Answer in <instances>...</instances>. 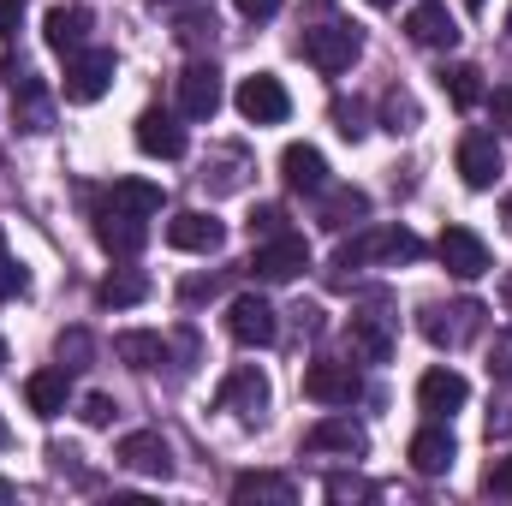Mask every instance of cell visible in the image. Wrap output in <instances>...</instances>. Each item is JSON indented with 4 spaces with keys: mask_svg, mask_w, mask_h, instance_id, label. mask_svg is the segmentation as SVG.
I'll return each mask as SVG.
<instances>
[{
    "mask_svg": "<svg viewBox=\"0 0 512 506\" xmlns=\"http://www.w3.org/2000/svg\"><path fill=\"white\" fill-rule=\"evenodd\" d=\"M417 256H423V239H417V233H405V227H376V233H358L352 245L334 251V280H346V274H358V268H370V262H417Z\"/></svg>",
    "mask_w": 512,
    "mask_h": 506,
    "instance_id": "obj_1",
    "label": "cell"
},
{
    "mask_svg": "<svg viewBox=\"0 0 512 506\" xmlns=\"http://www.w3.org/2000/svg\"><path fill=\"white\" fill-rule=\"evenodd\" d=\"M304 60L316 66V72H328V78H340V72H352V60L364 54V36H358V24H340V18H328V24H316V30H304Z\"/></svg>",
    "mask_w": 512,
    "mask_h": 506,
    "instance_id": "obj_2",
    "label": "cell"
},
{
    "mask_svg": "<svg viewBox=\"0 0 512 506\" xmlns=\"http://www.w3.org/2000/svg\"><path fill=\"white\" fill-rule=\"evenodd\" d=\"M108 84H114V54H108V48H78V54H66V78H60L66 102L90 108V102L108 96Z\"/></svg>",
    "mask_w": 512,
    "mask_h": 506,
    "instance_id": "obj_3",
    "label": "cell"
},
{
    "mask_svg": "<svg viewBox=\"0 0 512 506\" xmlns=\"http://www.w3.org/2000/svg\"><path fill=\"white\" fill-rule=\"evenodd\" d=\"M417 328H423V340H429V346H447V352H453V346H465V340L483 328V304H477V298H459V304H429Z\"/></svg>",
    "mask_w": 512,
    "mask_h": 506,
    "instance_id": "obj_4",
    "label": "cell"
},
{
    "mask_svg": "<svg viewBox=\"0 0 512 506\" xmlns=\"http://www.w3.org/2000/svg\"><path fill=\"white\" fill-rule=\"evenodd\" d=\"M310 268V245H304V233H274V239H262L251 256V274L256 280H268V286H280V280H298Z\"/></svg>",
    "mask_w": 512,
    "mask_h": 506,
    "instance_id": "obj_5",
    "label": "cell"
},
{
    "mask_svg": "<svg viewBox=\"0 0 512 506\" xmlns=\"http://www.w3.org/2000/svg\"><path fill=\"white\" fill-rule=\"evenodd\" d=\"M233 102H239V114H245L251 126H280V120L292 114V96H286V84H280L274 72H251Z\"/></svg>",
    "mask_w": 512,
    "mask_h": 506,
    "instance_id": "obj_6",
    "label": "cell"
},
{
    "mask_svg": "<svg viewBox=\"0 0 512 506\" xmlns=\"http://www.w3.org/2000/svg\"><path fill=\"white\" fill-rule=\"evenodd\" d=\"M227 334H233L239 346H274V340H280V316H274L268 298L239 292V298L227 304Z\"/></svg>",
    "mask_w": 512,
    "mask_h": 506,
    "instance_id": "obj_7",
    "label": "cell"
},
{
    "mask_svg": "<svg viewBox=\"0 0 512 506\" xmlns=\"http://www.w3.org/2000/svg\"><path fill=\"white\" fill-rule=\"evenodd\" d=\"M304 399H316V405H352V399H364V381L340 358H316V364H304Z\"/></svg>",
    "mask_w": 512,
    "mask_h": 506,
    "instance_id": "obj_8",
    "label": "cell"
},
{
    "mask_svg": "<svg viewBox=\"0 0 512 506\" xmlns=\"http://www.w3.org/2000/svg\"><path fill=\"white\" fill-rule=\"evenodd\" d=\"M179 114L185 120H215L221 114V66L215 60H191L179 72Z\"/></svg>",
    "mask_w": 512,
    "mask_h": 506,
    "instance_id": "obj_9",
    "label": "cell"
},
{
    "mask_svg": "<svg viewBox=\"0 0 512 506\" xmlns=\"http://www.w3.org/2000/svg\"><path fill=\"white\" fill-rule=\"evenodd\" d=\"M167 245L185 256H215L227 245V227L209 215V209H179L173 221H167Z\"/></svg>",
    "mask_w": 512,
    "mask_h": 506,
    "instance_id": "obj_10",
    "label": "cell"
},
{
    "mask_svg": "<svg viewBox=\"0 0 512 506\" xmlns=\"http://www.w3.org/2000/svg\"><path fill=\"white\" fill-rule=\"evenodd\" d=\"M215 405H221V411H233V417H245V423H262V411H268V376H262L256 364H239L233 376L221 381Z\"/></svg>",
    "mask_w": 512,
    "mask_h": 506,
    "instance_id": "obj_11",
    "label": "cell"
},
{
    "mask_svg": "<svg viewBox=\"0 0 512 506\" xmlns=\"http://www.w3.org/2000/svg\"><path fill=\"white\" fill-rule=\"evenodd\" d=\"M501 143H495V131H465L459 137V179L471 185V191H489L495 179H501Z\"/></svg>",
    "mask_w": 512,
    "mask_h": 506,
    "instance_id": "obj_12",
    "label": "cell"
},
{
    "mask_svg": "<svg viewBox=\"0 0 512 506\" xmlns=\"http://www.w3.org/2000/svg\"><path fill=\"white\" fill-rule=\"evenodd\" d=\"M435 256H441V268H447L453 280H477V274H489V245H483L471 227H447V233L435 239Z\"/></svg>",
    "mask_w": 512,
    "mask_h": 506,
    "instance_id": "obj_13",
    "label": "cell"
},
{
    "mask_svg": "<svg viewBox=\"0 0 512 506\" xmlns=\"http://www.w3.org/2000/svg\"><path fill=\"white\" fill-rule=\"evenodd\" d=\"M137 149L155 155V161H179L185 155V126L167 108H143L137 114Z\"/></svg>",
    "mask_w": 512,
    "mask_h": 506,
    "instance_id": "obj_14",
    "label": "cell"
},
{
    "mask_svg": "<svg viewBox=\"0 0 512 506\" xmlns=\"http://www.w3.org/2000/svg\"><path fill=\"white\" fill-rule=\"evenodd\" d=\"M453 429L447 423H429V429H417L411 435V447H405V459H411V471L417 477H441V471H453Z\"/></svg>",
    "mask_w": 512,
    "mask_h": 506,
    "instance_id": "obj_15",
    "label": "cell"
},
{
    "mask_svg": "<svg viewBox=\"0 0 512 506\" xmlns=\"http://www.w3.org/2000/svg\"><path fill=\"white\" fill-rule=\"evenodd\" d=\"M405 36H411L417 48H453V42H459V24H453V12H447L441 0H423V6L405 12Z\"/></svg>",
    "mask_w": 512,
    "mask_h": 506,
    "instance_id": "obj_16",
    "label": "cell"
},
{
    "mask_svg": "<svg viewBox=\"0 0 512 506\" xmlns=\"http://www.w3.org/2000/svg\"><path fill=\"white\" fill-rule=\"evenodd\" d=\"M370 447V435H364V423H352V417H322V423H310V435H304V453H346V459H358Z\"/></svg>",
    "mask_w": 512,
    "mask_h": 506,
    "instance_id": "obj_17",
    "label": "cell"
},
{
    "mask_svg": "<svg viewBox=\"0 0 512 506\" xmlns=\"http://www.w3.org/2000/svg\"><path fill=\"white\" fill-rule=\"evenodd\" d=\"M120 465L137 471V477H173V447L155 429H137V435L120 441Z\"/></svg>",
    "mask_w": 512,
    "mask_h": 506,
    "instance_id": "obj_18",
    "label": "cell"
},
{
    "mask_svg": "<svg viewBox=\"0 0 512 506\" xmlns=\"http://www.w3.org/2000/svg\"><path fill=\"white\" fill-rule=\"evenodd\" d=\"M96 239H102V251L114 256H137L143 251V239H149V227H143V215H126V209H96Z\"/></svg>",
    "mask_w": 512,
    "mask_h": 506,
    "instance_id": "obj_19",
    "label": "cell"
},
{
    "mask_svg": "<svg viewBox=\"0 0 512 506\" xmlns=\"http://www.w3.org/2000/svg\"><path fill=\"white\" fill-rule=\"evenodd\" d=\"M465 399H471V381L459 376V370H429V376L417 381V405L429 417H453Z\"/></svg>",
    "mask_w": 512,
    "mask_h": 506,
    "instance_id": "obj_20",
    "label": "cell"
},
{
    "mask_svg": "<svg viewBox=\"0 0 512 506\" xmlns=\"http://www.w3.org/2000/svg\"><path fill=\"white\" fill-rule=\"evenodd\" d=\"M66 399H72V370H66V364H60V370H36V376H24V405H30L36 417H60Z\"/></svg>",
    "mask_w": 512,
    "mask_h": 506,
    "instance_id": "obj_21",
    "label": "cell"
},
{
    "mask_svg": "<svg viewBox=\"0 0 512 506\" xmlns=\"http://www.w3.org/2000/svg\"><path fill=\"white\" fill-rule=\"evenodd\" d=\"M280 173H286V185H292V191H328V161H322V149H316V143H286Z\"/></svg>",
    "mask_w": 512,
    "mask_h": 506,
    "instance_id": "obj_22",
    "label": "cell"
},
{
    "mask_svg": "<svg viewBox=\"0 0 512 506\" xmlns=\"http://www.w3.org/2000/svg\"><path fill=\"white\" fill-rule=\"evenodd\" d=\"M42 36H48V48H54V54H78V48H84V36H90V12H84V6H48Z\"/></svg>",
    "mask_w": 512,
    "mask_h": 506,
    "instance_id": "obj_23",
    "label": "cell"
},
{
    "mask_svg": "<svg viewBox=\"0 0 512 506\" xmlns=\"http://www.w3.org/2000/svg\"><path fill=\"white\" fill-rule=\"evenodd\" d=\"M346 340H352V358L358 364H387L393 358V328L382 316H352L346 322Z\"/></svg>",
    "mask_w": 512,
    "mask_h": 506,
    "instance_id": "obj_24",
    "label": "cell"
},
{
    "mask_svg": "<svg viewBox=\"0 0 512 506\" xmlns=\"http://www.w3.org/2000/svg\"><path fill=\"white\" fill-rule=\"evenodd\" d=\"M108 209H126V215H161V203H167V191L155 185V179H114L108 185V197H102Z\"/></svg>",
    "mask_w": 512,
    "mask_h": 506,
    "instance_id": "obj_25",
    "label": "cell"
},
{
    "mask_svg": "<svg viewBox=\"0 0 512 506\" xmlns=\"http://www.w3.org/2000/svg\"><path fill=\"white\" fill-rule=\"evenodd\" d=\"M233 501L239 506H251V501L292 506V477H280V471H245V477H233Z\"/></svg>",
    "mask_w": 512,
    "mask_h": 506,
    "instance_id": "obj_26",
    "label": "cell"
},
{
    "mask_svg": "<svg viewBox=\"0 0 512 506\" xmlns=\"http://www.w3.org/2000/svg\"><path fill=\"white\" fill-rule=\"evenodd\" d=\"M114 358L131 364V370H161V364H167V340H161V334L131 328V334H114Z\"/></svg>",
    "mask_w": 512,
    "mask_h": 506,
    "instance_id": "obj_27",
    "label": "cell"
},
{
    "mask_svg": "<svg viewBox=\"0 0 512 506\" xmlns=\"http://www.w3.org/2000/svg\"><path fill=\"white\" fill-rule=\"evenodd\" d=\"M435 84L447 90V102H453V108H477V102H489V90H483V72H477V66H465V60L441 66V72H435Z\"/></svg>",
    "mask_w": 512,
    "mask_h": 506,
    "instance_id": "obj_28",
    "label": "cell"
},
{
    "mask_svg": "<svg viewBox=\"0 0 512 506\" xmlns=\"http://www.w3.org/2000/svg\"><path fill=\"white\" fill-rule=\"evenodd\" d=\"M364 215H370V197L364 191H352V185H328L322 191V227L340 233V227H358Z\"/></svg>",
    "mask_w": 512,
    "mask_h": 506,
    "instance_id": "obj_29",
    "label": "cell"
},
{
    "mask_svg": "<svg viewBox=\"0 0 512 506\" xmlns=\"http://www.w3.org/2000/svg\"><path fill=\"white\" fill-rule=\"evenodd\" d=\"M149 298V274H137V268H114L102 286H96V304L102 310H131V304H143Z\"/></svg>",
    "mask_w": 512,
    "mask_h": 506,
    "instance_id": "obj_30",
    "label": "cell"
},
{
    "mask_svg": "<svg viewBox=\"0 0 512 506\" xmlns=\"http://www.w3.org/2000/svg\"><path fill=\"white\" fill-rule=\"evenodd\" d=\"M382 126L387 131H411L417 126V102H411L405 90H387L382 96Z\"/></svg>",
    "mask_w": 512,
    "mask_h": 506,
    "instance_id": "obj_31",
    "label": "cell"
},
{
    "mask_svg": "<svg viewBox=\"0 0 512 506\" xmlns=\"http://www.w3.org/2000/svg\"><path fill=\"white\" fill-rule=\"evenodd\" d=\"M328 501H376V483H364V477H346V471H334V477H328Z\"/></svg>",
    "mask_w": 512,
    "mask_h": 506,
    "instance_id": "obj_32",
    "label": "cell"
},
{
    "mask_svg": "<svg viewBox=\"0 0 512 506\" xmlns=\"http://www.w3.org/2000/svg\"><path fill=\"white\" fill-rule=\"evenodd\" d=\"M274 233H292V227H286V209H280V203L251 209V239H274Z\"/></svg>",
    "mask_w": 512,
    "mask_h": 506,
    "instance_id": "obj_33",
    "label": "cell"
},
{
    "mask_svg": "<svg viewBox=\"0 0 512 506\" xmlns=\"http://www.w3.org/2000/svg\"><path fill=\"white\" fill-rule=\"evenodd\" d=\"M60 364H66V370H84V364H90V334H84V328L60 334Z\"/></svg>",
    "mask_w": 512,
    "mask_h": 506,
    "instance_id": "obj_34",
    "label": "cell"
},
{
    "mask_svg": "<svg viewBox=\"0 0 512 506\" xmlns=\"http://www.w3.org/2000/svg\"><path fill=\"white\" fill-rule=\"evenodd\" d=\"M489 376H495V381H512V328L489 340Z\"/></svg>",
    "mask_w": 512,
    "mask_h": 506,
    "instance_id": "obj_35",
    "label": "cell"
},
{
    "mask_svg": "<svg viewBox=\"0 0 512 506\" xmlns=\"http://www.w3.org/2000/svg\"><path fill=\"white\" fill-rule=\"evenodd\" d=\"M114 411H120V405H114V399H108V393H90V399H84V405H78V417H84V423H90V429H108V423H114Z\"/></svg>",
    "mask_w": 512,
    "mask_h": 506,
    "instance_id": "obj_36",
    "label": "cell"
},
{
    "mask_svg": "<svg viewBox=\"0 0 512 506\" xmlns=\"http://www.w3.org/2000/svg\"><path fill=\"white\" fill-rule=\"evenodd\" d=\"M483 495H501V501H512V453H507V459H495V465L483 471Z\"/></svg>",
    "mask_w": 512,
    "mask_h": 506,
    "instance_id": "obj_37",
    "label": "cell"
},
{
    "mask_svg": "<svg viewBox=\"0 0 512 506\" xmlns=\"http://www.w3.org/2000/svg\"><path fill=\"white\" fill-rule=\"evenodd\" d=\"M334 126H340V137H352V143H358V137H364V108H358V102H334Z\"/></svg>",
    "mask_w": 512,
    "mask_h": 506,
    "instance_id": "obj_38",
    "label": "cell"
},
{
    "mask_svg": "<svg viewBox=\"0 0 512 506\" xmlns=\"http://www.w3.org/2000/svg\"><path fill=\"white\" fill-rule=\"evenodd\" d=\"M24 286H30V274H24V268H18L6 251H0V298H18Z\"/></svg>",
    "mask_w": 512,
    "mask_h": 506,
    "instance_id": "obj_39",
    "label": "cell"
},
{
    "mask_svg": "<svg viewBox=\"0 0 512 506\" xmlns=\"http://www.w3.org/2000/svg\"><path fill=\"white\" fill-rule=\"evenodd\" d=\"M512 435V399H495V411H489V441H507Z\"/></svg>",
    "mask_w": 512,
    "mask_h": 506,
    "instance_id": "obj_40",
    "label": "cell"
},
{
    "mask_svg": "<svg viewBox=\"0 0 512 506\" xmlns=\"http://www.w3.org/2000/svg\"><path fill=\"white\" fill-rule=\"evenodd\" d=\"M489 114H495L501 131H512V90H495V96H489Z\"/></svg>",
    "mask_w": 512,
    "mask_h": 506,
    "instance_id": "obj_41",
    "label": "cell"
},
{
    "mask_svg": "<svg viewBox=\"0 0 512 506\" xmlns=\"http://www.w3.org/2000/svg\"><path fill=\"white\" fill-rule=\"evenodd\" d=\"M233 6H239L251 24H262V18H274V12H280V0H233Z\"/></svg>",
    "mask_w": 512,
    "mask_h": 506,
    "instance_id": "obj_42",
    "label": "cell"
},
{
    "mask_svg": "<svg viewBox=\"0 0 512 506\" xmlns=\"http://www.w3.org/2000/svg\"><path fill=\"white\" fill-rule=\"evenodd\" d=\"M18 18H24V0H0V36H18Z\"/></svg>",
    "mask_w": 512,
    "mask_h": 506,
    "instance_id": "obj_43",
    "label": "cell"
},
{
    "mask_svg": "<svg viewBox=\"0 0 512 506\" xmlns=\"http://www.w3.org/2000/svg\"><path fill=\"white\" fill-rule=\"evenodd\" d=\"M501 304H507V316H512V268H507V280H501Z\"/></svg>",
    "mask_w": 512,
    "mask_h": 506,
    "instance_id": "obj_44",
    "label": "cell"
},
{
    "mask_svg": "<svg viewBox=\"0 0 512 506\" xmlns=\"http://www.w3.org/2000/svg\"><path fill=\"white\" fill-rule=\"evenodd\" d=\"M501 221H507V233H512V197H507V203H501Z\"/></svg>",
    "mask_w": 512,
    "mask_h": 506,
    "instance_id": "obj_45",
    "label": "cell"
},
{
    "mask_svg": "<svg viewBox=\"0 0 512 506\" xmlns=\"http://www.w3.org/2000/svg\"><path fill=\"white\" fill-rule=\"evenodd\" d=\"M483 6H489V0H465V12H483Z\"/></svg>",
    "mask_w": 512,
    "mask_h": 506,
    "instance_id": "obj_46",
    "label": "cell"
},
{
    "mask_svg": "<svg viewBox=\"0 0 512 506\" xmlns=\"http://www.w3.org/2000/svg\"><path fill=\"white\" fill-rule=\"evenodd\" d=\"M0 501H12V483H0Z\"/></svg>",
    "mask_w": 512,
    "mask_h": 506,
    "instance_id": "obj_47",
    "label": "cell"
},
{
    "mask_svg": "<svg viewBox=\"0 0 512 506\" xmlns=\"http://www.w3.org/2000/svg\"><path fill=\"white\" fill-rule=\"evenodd\" d=\"M370 6H399V0H370Z\"/></svg>",
    "mask_w": 512,
    "mask_h": 506,
    "instance_id": "obj_48",
    "label": "cell"
},
{
    "mask_svg": "<svg viewBox=\"0 0 512 506\" xmlns=\"http://www.w3.org/2000/svg\"><path fill=\"white\" fill-rule=\"evenodd\" d=\"M0 251H6V227H0Z\"/></svg>",
    "mask_w": 512,
    "mask_h": 506,
    "instance_id": "obj_49",
    "label": "cell"
},
{
    "mask_svg": "<svg viewBox=\"0 0 512 506\" xmlns=\"http://www.w3.org/2000/svg\"><path fill=\"white\" fill-rule=\"evenodd\" d=\"M0 364H6V340H0Z\"/></svg>",
    "mask_w": 512,
    "mask_h": 506,
    "instance_id": "obj_50",
    "label": "cell"
},
{
    "mask_svg": "<svg viewBox=\"0 0 512 506\" xmlns=\"http://www.w3.org/2000/svg\"><path fill=\"white\" fill-rule=\"evenodd\" d=\"M507 30H512V12H507Z\"/></svg>",
    "mask_w": 512,
    "mask_h": 506,
    "instance_id": "obj_51",
    "label": "cell"
}]
</instances>
